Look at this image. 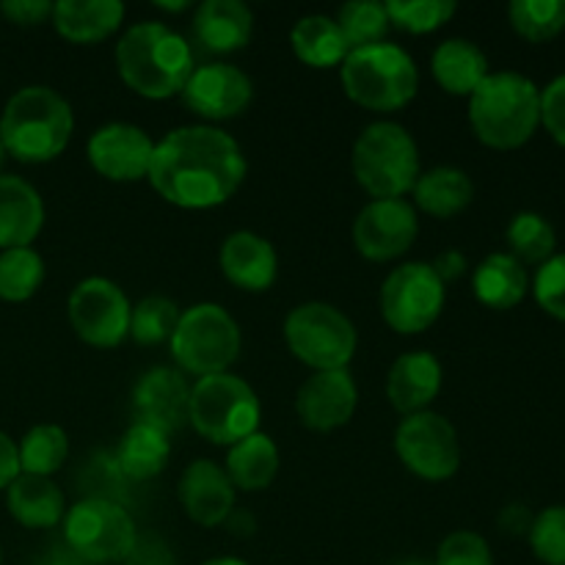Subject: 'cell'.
I'll return each instance as SVG.
<instances>
[{
    "label": "cell",
    "instance_id": "2",
    "mask_svg": "<svg viewBox=\"0 0 565 565\" xmlns=\"http://www.w3.org/2000/svg\"><path fill=\"white\" fill-rule=\"evenodd\" d=\"M116 70L141 97L169 99L193 75V50L163 22H138L116 44Z\"/></svg>",
    "mask_w": 565,
    "mask_h": 565
},
{
    "label": "cell",
    "instance_id": "33",
    "mask_svg": "<svg viewBox=\"0 0 565 565\" xmlns=\"http://www.w3.org/2000/svg\"><path fill=\"white\" fill-rule=\"evenodd\" d=\"M508 246L511 257H516L522 265H544L546 259L555 257L557 232L544 215L539 213H519L508 224Z\"/></svg>",
    "mask_w": 565,
    "mask_h": 565
},
{
    "label": "cell",
    "instance_id": "32",
    "mask_svg": "<svg viewBox=\"0 0 565 565\" xmlns=\"http://www.w3.org/2000/svg\"><path fill=\"white\" fill-rule=\"evenodd\" d=\"M17 452H20L22 475L50 478L66 463L70 439H66V430L58 428V425H36V428L22 436Z\"/></svg>",
    "mask_w": 565,
    "mask_h": 565
},
{
    "label": "cell",
    "instance_id": "47",
    "mask_svg": "<svg viewBox=\"0 0 565 565\" xmlns=\"http://www.w3.org/2000/svg\"><path fill=\"white\" fill-rule=\"evenodd\" d=\"M430 268H434V274L447 285V281H456L458 276H463V270H467V257H463L461 252H445L430 263Z\"/></svg>",
    "mask_w": 565,
    "mask_h": 565
},
{
    "label": "cell",
    "instance_id": "22",
    "mask_svg": "<svg viewBox=\"0 0 565 565\" xmlns=\"http://www.w3.org/2000/svg\"><path fill=\"white\" fill-rule=\"evenodd\" d=\"M44 226L42 196L25 180L0 174V248H28Z\"/></svg>",
    "mask_w": 565,
    "mask_h": 565
},
{
    "label": "cell",
    "instance_id": "7",
    "mask_svg": "<svg viewBox=\"0 0 565 565\" xmlns=\"http://www.w3.org/2000/svg\"><path fill=\"white\" fill-rule=\"evenodd\" d=\"M188 423L213 445H237L259 428V401L252 386L232 373L207 375L191 386Z\"/></svg>",
    "mask_w": 565,
    "mask_h": 565
},
{
    "label": "cell",
    "instance_id": "8",
    "mask_svg": "<svg viewBox=\"0 0 565 565\" xmlns=\"http://www.w3.org/2000/svg\"><path fill=\"white\" fill-rule=\"evenodd\" d=\"M169 342L174 362L199 379L230 373L241 356V329L218 303H196L185 309Z\"/></svg>",
    "mask_w": 565,
    "mask_h": 565
},
{
    "label": "cell",
    "instance_id": "15",
    "mask_svg": "<svg viewBox=\"0 0 565 565\" xmlns=\"http://www.w3.org/2000/svg\"><path fill=\"white\" fill-rule=\"evenodd\" d=\"M254 97L252 77L232 64H204L193 70L182 99L196 116L210 121L235 119Z\"/></svg>",
    "mask_w": 565,
    "mask_h": 565
},
{
    "label": "cell",
    "instance_id": "26",
    "mask_svg": "<svg viewBox=\"0 0 565 565\" xmlns=\"http://www.w3.org/2000/svg\"><path fill=\"white\" fill-rule=\"evenodd\" d=\"M436 83L452 97H472L475 88L491 75L489 58L469 39H447L430 55Z\"/></svg>",
    "mask_w": 565,
    "mask_h": 565
},
{
    "label": "cell",
    "instance_id": "1",
    "mask_svg": "<svg viewBox=\"0 0 565 565\" xmlns=\"http://www.w3.org/2000/svg\"><path fill=\"white\" fill-rule=\"evenodd\" d=\"M149 182L169 204L210 210L232 199L246 177V158L232 136L210 125L171 130L154 143Z\"/></svg>",
    "mask_w": 565,
    "mask_h": 565
},
{
    "label": "cell",
    "instance_id": "5",
    "mask_svg": "<svg viewBox=\"0 0 565 565\" xmlns=\"http://www.w3.org/2000/svg\"><path fill=\"white\" fill-rule=\"evenodd\" d=\"M340 81L353 103L390 114L406 108L417 97L419 72L406 50L381 42L351 50L340 64Z\"/></svg>",
    "mask_w": 565,
    "mask_h": 565
},
{
    "label": "cell",
    "instance_id": "24",
    "mask_svg": "<svg viewBox=\"0 0 565 565\" xmlns=\"http://www.w3.org/2000/svg\"><path fill=\"white\" fill-rule=\"evenodd\" d=\"M125 6L119 0H58L53 3L55 31L75 44H94L108 39L121 25Z\"/></svg>",
    "mask_w": 565,
    "mask_h": 565
},
{
    "label": "cell",
    "instance_id": "17",
    "mask_svg": "<svg viewBox=\"0 0 565 565\" xmlns=\"http://www.w3.org/2000/svg\"><path fill=\"white\" fill-rule=\"evenodd\" d=\"M359 390L353 375L345 370H323L309 375L296 395V414L309 430L329 434L351 423L356 412Z\"/></svg>",
    "mask_w": 565,
    "mask_h": 565
},
{
    "label": "cell",
    "instance_id": "43",
    "mask_svg": "<svg viewBox=\"0 0 565 565\" xmlns=\"http://www.w3.org/2000/svg\"><path fill=\"white\" fill-rule=\"evenodd\" d=\"M0 14L9 22H14V25L33 28L53 17V3H47V0H3Z\"/></svg>",
    "mask_w": 565,
    "mask_h": 565
},
{
    "label": "cell",
    "instance_id": "31",
    "mask_svg": "<svg viewBox=\"0 0 565 565\" xmlns=\"http://www.w3.org/2000/svg\"><path fill=\"white\" fill-rule=\"evenodd\" d=\"M171 456L169 436L149 425L132 423L116 450V467L127 480H152L166 469Z\"/></svg>",
    "mask_w": 565,
    "mask_h": 565
},
{
    "label": "cell",
    "instance_id": "34",
    "mask_svg": "<svg viewBox=\"0 0 565 565\" xmlns=\"http://www.w3.org/2000/svg\"><path fill=\"white\" fill-rule=\"evenodd\" d=\"M508 20L527 42H552L565 31V0H513L508 6Z\"/></svg>",
    "mask_w": 565,
    "mask_h": 565
},
{
    "label": "cell",
    "instance_id": "46",
    "mask_svg": "<svg viewBox=\"0 0 565 565\" xmlns=\"http://www.w3.org/2000/svg\"><path fill=\"white\" fill-rule=\"evenodd\" d=\"M533 513H530L527 505L522 502H513V505L502 508L500 513V527L505 530L508 535H530V527H533Z\"/></svg>",
    "mask_w": 565,
    "mask_h": 565
},
{
    "label": "cell",
    "instance_id": "21",
    "mask_svg": "<svg viewBox=\"0 0 565 565\" xmlns=\"http://www.w3.org/2000/svg\"><path fill=\"white\" fill-rule=\"evenodd\" d=\"M441 390V364L434 353L412 351L403 353L392 364L386 375V397L392 408L406 417L419 412H428L430 403L436 401Z\"/></svg>",
    "mask_w": 565,
    "mask_h": 565
},
{
    "label": "cell",
    "instance_id": "14",
    "mask_svg": "<svg viewBox=\"0 0 565 565\" xmlns=\"http://www.w3.org/2000/svg\"><path fill=\"white\" fill-rule=\"evenodd\" d=\"M419 232L417 213L406 199H375L353 224L359 254L373 263H390L414 246Z\"/></svg>",
    "mask_w": 565,
    "mask_h": 565
},
{
    "label": "cell",
    "instance_id": "44",
    "mask_svg": "<svg viewBox=\"0 0 565 565\" xmlns=\"http://www.w3.org/2000/svg\"><path fill=\"white\" fill-rule=\"evenodd\" d=\"M125 565H177V557L158 535H138L136 546L125 557Z\"/></svg>",
    "mask_w": 565,
    "mask_h": 565
},
{
    "label": "cell",
    "instance_id": "25",
    "mask_svg": "<svg viewBox=\"0 0 565 565\" xmlns=\"http://www.w3.org/2000/svg\"><path fill=\"white\" fill-rule=\"evenodd\" d=\"M6 505L11 519L28 530L55 527L66 516L64 491L50 478H36V475H20L6 489Z\"/></svg>",
    "mask_w": 565,
    "mask_h": 565
},
{
    "label": "cell",
    "instance_id": "13",
    "mask_svg": "<svg viewBox=\"0 0 565 565\" xmlns=\"http://www.w3.org/2000/svg\"><path fill=\"white\" fill-rule=\"evenodd\" d=\"M132 307L119 285L103 276L83 279L70 296V323L83 342L116 348L130 334Z\"/></svg>",
    "mask_w": 565,
    "mask_h": 565
},
{
    "label": "cell",
    "instance_id": "48",
    "mask_svg": "<svg viewBox=\"0 0 565 565\" xmlns=\"http://www.w3.org/2000/svg\"><path fill=\"white\" fill-rule=\"evenodd\" d=\"M42 565H92V563L83 561L81 555H75V552L64 544V546H58V550L50 552V555L42 561Z\"/></svg>",
    "mask_w": 565,
    "mask_h": 565
},
{
    "label": "cell",
    "instance_id": "29",
    "mask_svg": "<svg viewBox=\"0 0 565 565\" xmlns=\"http://www.w3.org/2000/svg\"><path fill=\"white\" fill-rule=\"evenodd\" d=\"M472 180L452 166L425 171L414 185V202L423 213L434 215V218H452V215L463 213L472 204Z\"/></svg>",
    "mask_w": 565,
    "mask_h": 565
},
{
    "label": "cell",
    "instance_id": "41",
    "mask_svg": "<svg viewBox=\"0 0 565 565\" xmlns=\"http://www.w3.org/2000/svg\"><path fill=\"white\" fill-rule=\"evenodd\" d=\"M436 565H494V557H491V546L483 535L458 530L441 541Z\"/></svg>",
    "mask_w": 565,
    "mask_h": 565
},
{
    "label": "cell",
    "instance_id": "36",
    "mask_svg": "<svg viewBox=\"0 0 565 565\" xmlns=\"http://www.w3.org/2000/svg\"><path fill=\"white\" fill-rule=\"evenodd\" d=\"M337 25L345 36L348 50H359L384 42L386 31H390V17H386L384 3L356 0V3L342 6L340 14H337Z\"/></svg>",
    "mask_w": 565,
    "mask_h": 565
},
{
    "label": "cell",
    "instance_id": "42",
    "mask_svg": "<svg viewBox=\"0 0 565 565\" xmlns=\"http://www.w3.org/2000/svg\"><path fill=\"white\" fill-rule=\"evenodd\" d=\"M541 125L565 147V75H557L550 86L541 88Z\"/></svg>",
    "mask_w": 565,
    "mask_h": 565
},
{
    "label": "cell",
    "instance_id": "28",
    "mask_svg": "<svg viewBox=\"0 0 565 565\" xmlns=\"http://www.w3.org/2000/svg\"><path fill=\"white\" fill-rule=\"evenodd\" d=\"M226 475L232 486L241 491H263L279 475V450L268 434H252L230 447L226 456Z\"/></svg>",
    "mask_w": 565,
    "mask_h": 565
},
{
    "label": "cell",
    "instance_id": "4",
    "mask_svg": "<svg viewBox=\"0 0 565 565\" xmlns=\"http://www.w3.org/2000/svg\"><path fill=\"white\" fill-rule=\"evenodd\" d=\"M72 108L47 86L20 88L0 116V141L6 154L22 163H47L66 149L72 138Z\"/></svg>",
    "mask_w": 565,
    "mask_h": 565
},
{
    "label": "cell",
    "instance_id": "39",
    "mask_svg": "<svg viewBox=\"0 0 565 565\" xmlns=\"http://www.w3.org/2000/svg\"><path fill=\"white\" fill-rule=\"evenodd\" d=\"M533 555L546 565H565V505L544 508L530 527Z\"/></svg>",
    "mask_w": 565,
    "mask_h": 565
},
{
    "label": "cell",
    "instance_id": "3",
    "mask_svg": "<svg viewBox=\"0 0 565 565\" xmlns=\"http://www.w3.org/2000/svg\"><path fill=\"white\" fill-rule=\"evenodd\" d=\"M469 125L486 147H524L541 127V88L519 72H491L469 97Z\"/></svg>",
    "mask_w": 565,
    "mask_h": 565
},
{
    "label": "cell",
    "instance_id": "6",
    "mask_svg": "<svg viewBox=\"0 0 565 565\" xmlns=\"http://www.w3.org/2000/svg\"><path fill=\"white\" fill-rule=\"evenodd\" d=\"M353 174L373 199H403L419 180L412 132L395 121L367 125L353 147Z\"/></svg>",
    "mask_w": 565,
    "mask_h": 565
},
{
    "label": "cell",
    "instance_id": "19",
    "mask_svg": "<svg viewBox=\"0 0 565 565\" xmlns=\"http://www.w3.org/2000/svg\"><path fill=\"white\" fill-rule=\"evenodd\" d=\"M180 502L191 522L218 527L235 511V486L218 463L202 458L182 472Z\"/></svg>",
    "mask_w": 565,
    "mask_h": 565
},
{
    "label": "cell",
    "instance_id": "23",
    "mask_svg": "<svg viewBox=\"0 0 565 565\" xmlns=\"http://www.w3.org/2000/svg\"><path fill=\"white\" fill-rule=\"evenodd\" d=\"M254 17L241 0H204L193 14V36L210 53H235L248 44Z\"/></svg>",
    "mask_w": 565,
    "mask_h": 565
},
{
    "label": "cell",
    "instance_id": "45",
    "mask_svg": "<svg viewBox=\"0 0 565 565\" xmlns=\"http://www.w3.org/2000/svg\"><path fill=\"white\" fill-rule=\"evenodd\" d=\"M22 475L20 469V452L17 445L6 434H0V491L9 489L17 478Z\"/></svg>",
    "mask_w": 565,
    "mask_h": 565
},
{
    "label": "cell",
    "instance_id": "38",
    "mask_svg": "<svg viewBox=\"0 0 565 565\" xmlns=\"http://www.w3.org/2000/svg\"><path fill=\"white\" fill-rule=\"evenodd\" d=\"M390 25L406 33H434L456 14L458 6L452 0H390L384 3Z\"/></svg>",
    "mask_w": 565,
    "mask_h": 565
},
{
    "label": "cell",
    "instance_id": "10",
    "mask_svg": "<svg viewBox=\"0 0 565 565\" xmlns=\"http://www.w3.org/2000/svg\"><path fill=\"white\" fill-rule=\"evenodd\" d=\"M138 533L130 513L105 497L81 500L64 516V544L92 565L125 563Z\"/></svg>",
    "mask_w": 565,
    "mask_h": 565
},
{
    "label": "cell",
    "instance_id": "9",
    "mask_svg": "<svg viewBox=\"0 0 565 565\" xmlns=\"http://www.w3.org/2000/svg\"><path fill=\"white\" fill-rule=\"evenodd\" d=\"M285 340L292 356L315 373L345 370L359 345L351 320L323 301H309L292 309L285 320Z\"/></svg>",
    "mask_w": 565,
    "mask_h": 565
},
{
    "label": "cell",
    "instance_id": "37",
    "mask_svg": "<svg viewBox=\"0 0 565 565\" xmlns=\"http://www.w3.org/2000/svg\"><path fill=\"white\" fill-rule=\"evenodd\" d=\"M180 309L174 301L163 296H149L132 307L130 315V337L138 345H160L171 340L177 323H180Z\"/></svg>",
    "mask_w": 565,
    "mask_h": 565
},
{
    "label": "cell",
    "instance_id": "49",
    "mask_svg": "<svg viewBox=\"0 0 565 565\" xmlns=\"http://www.w3.org/2000/svg\"><path fill=\"white\" fill-rule=\"evenodd\" d=\"M202 565H248L246 561H237V557H213V561L202 563Z\"/></svg>",
    "mask_w": 565,
    "mask_h": 565
},
{
    "label": "cell",
    "instance_id": "51",
    "mask_svg": "<svg viewBox=\"0 0 565 565\" xmlns=\"http://www.w3.org/2000/svg\"><path fill=\"white\" fill-rule=\"evenodd\" d=\"M3 163H6V147L3 141H0V171H3Z\"/></svg>",
    "mask_w": 565,
    "mask_h": 565
},
{
    "label": "cell",
    "instance_id": "20",
    "mask_svg": "<svg viewBox=\"0 0 565 565\" xmlns=\"http://www.w3.org/2000/svg\"><path fill=\"white\" fill-rule=\"evenodd\" d=\"M221 270L246 292H265L279 276V257L265 237L254 232H232L221 246Z\"/></svg>",
    "mask_w": 565,
    "mask_h": 565
},
{
    "label": "cell",
    "instance_id": "30",
    "mask_svg": "<svg viewBox=\"0 0 565 565\" xmlns=\"http://www.w3.org/2000/svg\"><path fill=\"white\" fill-rule=\"evenodd\" d=\"M292 53L301 64L312 66V70H329V66H340L345 61L348 50L345 36H342L337 20L326 14H309L296 22L290 33Z\"/></svg>",
    "mask_w": 565,
    "mask_h": 565
},
{
    "label": "cell",
    "instance_id": "18",
    "mask_svg": "<svg viewBox=\"0 0 565 565\" xmlns=\"http://www.w3.org/2000/svg\"><path fill=\"white\" fill-rule=\"evenodd\" d=\"M191 386L180 370L152 367L132 390V417L136 423L163 430L166 436L188 423Z\"/></svg>",
    "mask_w": 565,
    "mask_h": 565
},
{
    "label": "cell",
    "instance_id": "27",
    "mask_svg": "<svg viewBox=\"0 0 565 565\" xmlns=\"http://www.w3.org/2000/svg\"><path fill=\"white\" fill-rule=\"evenodd\" d=\"M472 290L489 309H513L524 301L530 290L527 268L511 254H489L475 268Z\"/></svg>",
    "mask_w": 565,
    "mask_h": 565
},
{
    "label": "cell",
    "instance_id": "11",
    "mask_svg": "<svg viewBox=\"0 0 565 565\" xmlns=\"http://www.w3.org/2000/svg\"><path fill=\"white\" fill-rule=\"evenodd\" d=\"M445 309V281L430 263H406L392 270L381 287V315L397 334H419L439 320Z\"/></svg>",
    "mask_w": 565,
    "mask_h": 565
},
{
    "label": "cell",
    "instance_id": "35",
    "mask_svg": "<svg viewBox=\"0 0 565 565\" xmlns=\"http://www.w3.org/2000/svg\"><path fill=\"white\" fill-rule=\"evenodd\" d=\"M44 281V259L28 248L0 252V301L20 303L36 296Z\"/></svg>",
    "mask_w": 565,
    "mask_h": 565
},
{
    "label": "cell",
    "instance_id": "40",
    "mask_svg": "<svg viewBox=\"0 0 565 565\" xmlns=\"http://www.w3.org/2000/svg\"><path fill=\"white\" fill-rule=\"evenodd\" d=\"M533 292L539 307L550 318L565 323V254H555L539 268L533 281Z\"/></svg>",
    "mask_w": 565,
    "mask_h": 565
},
{
    "label": "cell",
    "instance_id": "52",
    "mask_svg": "<svg viewBox=\"0 0 565 565\" xmlns=\"http://www.w3.org/2000/svg\"><path fill=\"white\" fill-rule=\"evenodd\" d=\"M397 565H430V563H423V561H403V563H397Z\"/></svg>",
    "mask_w": 565,
    "mask_h": 565
},
{
    "label": "cell",
    "instance_id": "16",
    "mask_svg": "<svg viewBox=\"0 0 565 565\" xmlns=\"http://www.w3.org/2000/svg\"><path fill=\"white\" fill-rule=\"evenodd\" d=\"M154 141L136 125L114 121L88 138V160L105 180L136 182L149 174Z\"/></svg>",
    "mask_w": 565,
    "mask_h": 565
},
{
    "label": "cell",
    "instance_id": "50",
    "mask_svg": "<svg viewBox=\"0 0 565 565\" xmlns=\"http://www.w3.org/2000/svg\"><path fill=\"white\" fill-rule=\"evenodd\" d=\"M158 6L166 11H182V9H188L191 3H158Z\"/></svg>",
    "mask_w": 565,
    "mask_h": 565
},
{
    "label": "cell",
    "instance_id": "12",
    "mask_svg": "<svg viewBox=\"0 0 565 565\" xmlns=\"http://www.w3.org/2000/svg\"><path fill=\"white\" fill-rule=\"evenodd\" d=\"M395 450L403 467L423 480H450L461 467L456 428L436 412L403 419L395 434Z\"/></svg>",
    "mask_w": 565,
    "mask_h": 565
}]
</instances>
